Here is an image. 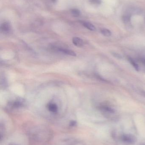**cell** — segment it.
I'll use <instances>...</instances> for the list:
<instances>
[{
  "label": "cell",
  "instance_id": "obj_10",
  "mask_svg": "<svg viewBox=\"0 0 145 145\" xmlns=\"http://www.w3.org/2000/svg\"><path fill=\"white\" fill-rule=\"evenodd\" d=\"M71 12L73 16L76 17H78L81 14L80 10L79 9H77V8H73V9H71Z\"/></svg>",
  "mask_w": 145,
  "mask_h": 145
},
{
  "label": "cell",
  "instance_id": "obj_17",
  "mask_svg": "<svg viewBox=\"0 0 145 145\" xmlns=\"http://www.w3.org/2000/svg\"><path fill=\"white\" fill-rule=\"evenodd\" d=\"M52 1V2L53 3H55L57 2V0H51Z\"/></svg>",
  "mask_w": 145,
  "mask_h": 145
},
{
  "label": "cell",
  "instance_id": "obj_4",
  "mask_svg": "<svg viewBox=\"0 0 145 145\" xmlns=\"http://www.w3.org/2000/svg\"><path fill=\"white\" fill-rule=\"evenodd\" d=\"M72 42L75 46L79 47L83 46L84 44L83 40L81 38L78 37H73L72 39Z\"/></svg>",
  "mask_w": 145,
  "mask_h": 145
},
{
  "label": "cell",
  "instance_id": "obj_3",
  "mask_svg": "<svg viewBox=\"0 0 145 145\" xmlns=\"http://www.w3.org/2000/svg\"><path fill=\"white\" fill-rule=\"evenodd\" d=\"M1 30L5 33H8L11 30V26L10 23L8 22H5L1 25Z\"/></svg>",
  "mask_w": 145,
  "mask_h": 145
},
{
  "label": "cell",
  "instance_id": "obj_9",
  "mask_svg": "<svg viewBox=\"0 0 145 145\" xmlns=\"http://www.w3.org/2000/svg\"><path fill=\"white\" fill-rule=\"evenodd\" d=\"M101 33L103 35L106 37H110L111 36L112 32L110 30L106 29H101Z\"/></svg>",
  "mask_w": 145,
  "mask_h": 145
},
{
  "label": "cell",
  "instance_id": "obj_11",
  "mask_svg": "<svg viewBox=\"0 0 145 145\" xmlns=\"http://www.w3.org/2000/svg\"><path fill=\"white\" fill-rule=\"evenodd\" d=\"M123 20L124 24H130V21H131V18L130 16L129 15H125L123 17Z\"/></svg>",
  "mask_w": 145,
  "mask_h": 145
},
{
  "label": "cell",
  "instance_id": "obj_14",
  "mask_svg": "<svg viewBox=\"0 0 145 145\" xmlns=\"http://www.w3.org/2000/svg\"><path fill=\"white\" fill-rule=\"evenodd\" d=\"M139 60L143 64L145 65V58H141Z\"/></svg>",
  "mask_w": 145,
  "mask_h": 145
},
{
  "label": "cell",
  "instance_id": "obj_7",
  "mask_svg": "<svg viewBox=\"0 0 145 145\" xmlns=\"http://www.w3.org/2000/svg\"><path fill=\"white\" fill-rule=\"evenodd\" d=\"M59 51L67 55H70L72 56H76V54L75 52L69 49H64V48H60Z\"/></svg>",
  "mask_w": 145,
  "mask_h": 145
},
{
  "label": "cell",
  "instance_id": "obj_13",
  "mask_svg": "<svg viewBox=\"0 0 145 145\" xmlns=\"http://www.w3.org/2000/svg\"><path fill=\"white\" fill-rule=\"evenodd\" d=\"M76 125V122L75 121H72L70 123V125L71 127H74Z\"/></svg>",
  "mask_w": 145,
  "mask_h": 145
},
{
  "label": "cell",
  "instance_id": "obj_16",
  "mask_svg": "<svg viewBox=\"0 0 145 145\" xmlns=\"http://www.w3.org/2000/svg\"><path fill=\"white\" fill-rule=\"evenodd\" d=\"M141 93L143 94V95H144V96H145V92H144V91L141 92Z\"/></svg>",
  "mask_w": 145,
  "mask_h": 145
},
{
  "label": "cell",
  "instance_id": "obj_18",
  "mask_svg": "<svg viewBox=\"0 0 145 145\" xmlns=\"http://www.w3.org/2000/svg\"><path fill=\"white\" fill-rule=\"evenodd\" d=\"M10 145H15V144H11Z\"/></svg>",
  "mask_w": 145,
  "mask_h": 145
},
{
  "label": "cell",
  "instance_id": "obj_12",
  "mask_svg": "<svg viewBox=\"0 0 145 145\" xmlns=\"http://www.w3.org/2000/svg\"><path fill=\"white\" fill-rule=\"evenodd\" d=\"M91 3L94 4H100L101 3V0H89Z\"/></svg>",
  "mask_w": 145,
  "mask_h": 145
},
{
  "label": "cell",
  "instance_id": "obj_6",
  "mask_svg": "<svg viewBox=\"0 0 145 145\" xmlns=\"http://www.w3.org/2000/svg\"><path fill=\"white\" fill-rule=\"evenodd\" d=\"M81 23L84 27H86V28L88 29L89 30L94 31L96 29L95 26L91 23L87 22H82Z\"/></svg>",
  "mask_w": 145,
  "mask_h": 145
},
{
  "label": "cell",
  "instance_id": "obj_8",
  "mask_svg": "<svg viewBox=\"0 0 145 145\" xmlns=\"http://www.w3.org/2000/svg\"><path fill=\"white\" fill-rule=\"evenodd\" d=\"M128 59L130 63L133 65V67L137 71H139V67L138 65L137 64V63L131 58H128Z\"/></svg>",
  "mask_w": 145,
  "mask_h": 145
},
{
  "label": "cell",
  "instance_id": "obj_5",
  "mask_svg": "<svg viewBox=\"0 0 145 145\" xmlns=\"http://www.w3.org/2000/svg\"><path fill=\"white\" fill-rule=\"evenodd\" d=\"M47 108L52 113H55L58 112V106L53 103H50L47 105Z\"/></svg>",
  "mask_w": 145,
  "mask_h": 145
},
{
  "label": "cell",
  "instance_id": "obj_15",
  "mask_svg": "<svg viewBox=\"0 0 145 145\" xmlns=\"http://www.w3.org/2000/svg\"><path fill=\"white\" fill-rule=\"evenodd\" d=\"M72 145H84L83 143L80 142H76L74 143Z\"/></svg>",
  "mask_w": 145,
  "mask_h": 145
},
{
  "label": "cell",
  "instance_id": "obj_2",
  "mask_svg": "<svg viewBox=\"0 0 145 145\" xmlns=\"http://www.w3.org/2000/svg\"><path fill=\"white\" fill-rule=\"evenodd\" d=\"M100 109L102 112L107 117H110L115 113L114 110L107 106H100Z\"/></svg>",
  "mask_w": 145,
  "mask_h": 145
},
{
  "label": "cell",
  "instance_id": "obj_1",
  "mask_svg": "<svg viewBox=\"0 0 145 145\" xmlns=\"http://www.w3.org/2000/svg\"><path fill=\"white\" fill-rule=\"evenodd\" d=\"M120 139L122 143L127 145L133 144L136 141L135 136L131 134L122 135L120 137Z\"/></svg>",
  "mask_w": 145,
  "mask_h": 145
}]
</instances>
